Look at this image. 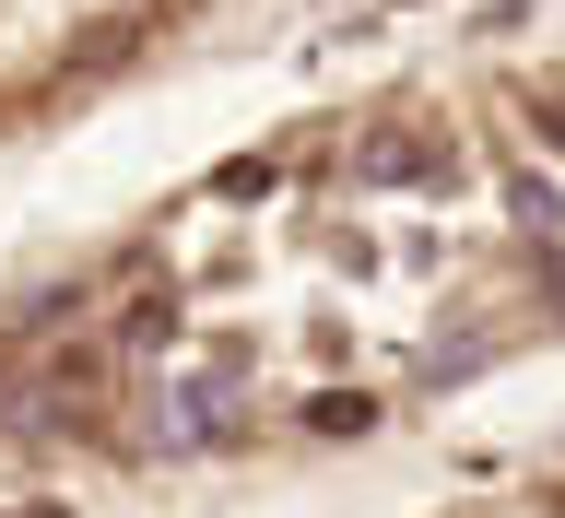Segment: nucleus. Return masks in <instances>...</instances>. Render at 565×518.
I'll use <instances>...</instances> for the list:
<instances>
[{"instance_id": "obj_1", "label": "nucleus", "mask_w": 565, "mask_h": 518, "mask_svg": "<svg viewBox=\"0 0 565 518\" xmlns=\"http://www.w3.org/2000/svg\"><path fill=\"white\" fill-rule=\"evenodd\" d=\"M141 47H153V24H141V12H130V24H106V35H83V47H71V60H60V83H106V71H130Z\"/></svg>"}, {"instance_id": "obj_2", "label": "nucleus", "mask_w": 565, "mask_h": 518, "mask_svg": "<svg viewBox=\"0 0 565 518\" xmlns=\"http://www.w3.org/2000/svg\"><path fill=\"white\" fill-rule=\"evenodd\" d=\"M271 177H282V166H271V154H236V166L212 177V189H224V201H259V189H271Z\"/></svg>"}, {"instance_id": "obj_3", "label": "nucleus", "mask_w": 565, "mask_h": 518, "mask_svg": "<svg viewBox=\"0 0 565 518\" xmlns=\"http://www.w3.org/2000/svg\"><path fill=\"white\" fill-rule=\"evenodd\" d=\"M166 330H177V307H166V295H141V307H130V318H118V342H141V353L166 342Z\"/></svg>"}, {"instance_id": "obj_4", "label": "nucleus", "mask_w": 565, "mask_h": 518, "mask_svg": "<svg viewBox=\"0 0 565 518\" xmlns=\"http://www.w3.org/2000/svg\"><path fill=\"white\" fill-rule=\"evenodd\" d=\"M365 413H377V401H365V389H330V401H318L307 424H318V436H353V424H365Z\"/></svg>"}, {"instance_id": "obj_5", "label": "nucleus", "mask_w": 565, "mask_h": 518, "mask_svg": "<svg viewBox=\"0 0 565 518\" xmlns=\"http://www.w3.org/2000/svg\"><path fill=\"white\" fill-rule=\"evenodd\" d=\"M530 141H542V154H565V95H542V106H530Z\"/></svg>"}]
</instances>
